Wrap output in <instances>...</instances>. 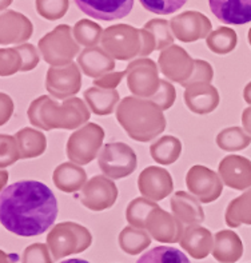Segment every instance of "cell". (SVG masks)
Here are the masks:
<instances>
[{
	"mask_svg": "<svg viewBox=\"0 0 251 263\" xmlns=\"http://www.w3.org/2000/svg\"><path fill=\"white\" fill-rule=\"evenodd\" d=\"M56 217V198L50 187L42 182L19 180L2 191V224L15 235H41L55 223Z\"/></svg>",
	"mask_w": 251,
	"mask_h": 263,
	"instance_id": "obj_1",
	"label": "cell"
},
{
	"mask_svg": "<svg viewBox=\"0 0 251 263\" xmlns=\"http://www.w3.org/2000/svg\"><path fill=\"white\" fill-rule=\"evenodd\" d=\"M99 166L111 178L130 175L137 166V155L124 143H108L99 157Z\"/></svg>",
	"mask_w": 251,
	"mask_h": 263,
	"instance_id": "obj_2",
	"label": "cell"
},
{
	"mask_svg": "<svg viewBox=\"0 0 251 263\" xmlns=\"http://www.w3.org/2000/svg\"><path fill=\"white\" fill-rule=\"evenodd\" d=\"M82 12L98 20H111L126 17L132 10L134 0H74Z\"/></svg>",
	"mask_w": 251,
	"mask_h": 263,
	"instance_id": "obj_3",
	"label": "cell"
},
{
	"mask_svg": "<svg viewBox=\"0 0 251 263\" xmlns=\"http://www.w3.org/2000/svg\"><path fill=\"white\" fill-rule=\"evenodd\" d=\"M211 12L226 24H241L251 22V0H208Z\"/></svg>",
	"mask_w": 251,
	"mask_h": 263,
	"instance_id": "obj_4",
	"label": "cell"
},
{
	"mask_svg": "<svg viewBox=\"0 0 251 263\" xmlns=\"http://www.w3.org/2000/svg\"><path fill=\"white\" fill-rule=\"evenodd\" d=\"M224 182L237 190L251 186V162L242 157H227L219 166Z\"/></svg>",
	"mask_w": 251,
	"mask_h": 263,
	"instance_id": "obj_5",
	"label": "cell"
},
{
	"mask_svg": "<svg viewBox=\"0 0 251 263\" xmlns=\"http://www.w3.org/2000/svg\"><path fill=\"white\" fill-rule=\"evenodd\" d=\"M137 263H190V259L177 247L158 246L144 253Z\"/></svg>",
	"mask_w": 251,
	"mask_h": 263,
	"instance_id": "obj_6",
	"label": "cell"
},
{
	"mask_svg": "<svg viewBox=\"0 0 251 263\" xmlns=\"http://www.w3.org/2000/svg\"><path fill=\"white\" fill-rule=\"evenodd\" d=\"M217 238L222 240V243L224 245L222 255L218 258V260L235 262L241 258L242 253H243V246H242L241 239L238 238L237 234L231 233V231H221V233H218Z\"/></svg>",
	"mask_w": 251,
	"mask_h": 263,
	"instance_id": "obj_7",
	"label": "cell"
},
{
	"mask_svg": "<svg viewBox=\"0 0 251 263\" xmlns=\"http://www.w3.org/2000/svg\"><path fill=\"white\" fill-rule=\"evenodd\" d=\"M233 219L227 220L230 226H239L241 223L251 224V190L235 199L228 207V213H233Z\"/></svg>",
	"mask_w": 251,
	"mask_h": 263,
	"instance_id": "obj_8",
	"label": "cell"
},
{
	"mask_svg": "<svg viewBox=\"0 0 251 263\" xmlns=\"http://www.w3.org/2000/svg\"><path fill=\"white\" fill-rule=\"evenodd\" d=\"M250 142L251 138L238 127L223 131L218 135V144L228 151L242 150L244 147H247Z\"/></svg>",
	"mask_w": 251,
	"mask_h": 263,
	"instance_id": "obj_9",
	"label": "cell"
},
{
	"mask_svg": "<svg viewBox=\"0 0 251 263\" xmlns=\"http://www.w3.org/2000/svg\"><path fill=\"white\" fill-rule=\"evenodd\" d=\"M144 10L158 15L174 13L186 4L187 0H139Z\"/></svg>",
	"mask_w": 251,
	"mask_h": 263,
	"instance_id": "obj_10",
	"label": "cell"
},
{
	"mask_svg": "<svg viewBox=\"0 0 251 263\" xmlns=\"http://www.w3.org/2000/svg\"><path fill=\"white\" fill-rule=\"evenodd\" d=\"M242 120H243V124L246 127V130L248 133H251V107H248L247 110L244 111L243 115H242Z\"/></svg>",
	"mask_w": 251,
	"mask_h": 263,
	"instance_id": "obj_11",
	"label": "cell"
},
{
	"mask_svg": "<svg viewBox=\"0 0 251 263\" xmlns=\"http://www.w3.org/2000/svg\"><path fill=\"white\" fill-rule=\"evenodd\" d=\"M244 100L248 104H251V82L247 84V87L244 88Z\"/></svg>",
	"mask_w": 251,
	"mask_h": 263,
	"instance_id": "obj_12",
	"label": "cell"
},
{
	"mask_svg": "<svg viewBox=\"0 0 251 263\" xmlns=\"http://www.w3.org/2000/svg\"><path fill=\"white\" fill-rule=\"evenodd\" d=\"M61 263H90L88 260L81 259V258H72V259H66Z\"/></svg>",
	"mask_w": 251,
	"mask_h": 263,
	"instance_id": "obj_13",
	"label": "cell"
},
{
	"mask_svg": "<svg viewBox=\"0 0 251 263\" xmlns=\"http://www.w3.org/2000/svg\"><path fill=\"white\" fill-rule=\"evenodd\" d=\"M248 39H250V44H251V30H250V33H248Z\"/></svg>",
	"mask_w": 251,
	"mask_h": 263,
	"instance_id": "obj_14",
	"label": "cell"
}]
</instances>
